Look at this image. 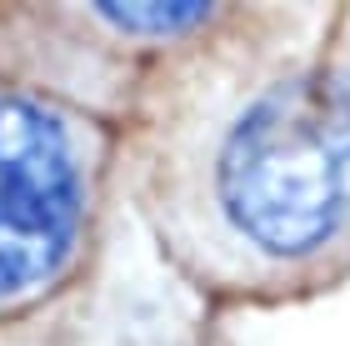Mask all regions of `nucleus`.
Instances as JSON below:
<instances>
[{
    "mask_svg": "<svg viewBox=\"0 0 350 346\" xmlns=\"http://www.w3.org/2000/svg\"><path fill=\"white\" fill-rule=\"evenodd\" d=\"M211 216L265 266L325 256L350 231V60L280 71L226 121Z\"/></svg>",
    "mask_w": 350,
    "mask_h": 346,
    "instance_id": "nucleus-1",
    "label": "nucleus"
},
{
    "mask_svg": "<svg viewBox=\"0 0 350 346\" xmlns=\"http://www.w3.org/2000/svg\"><path fill=\"white\" fill-rule=\"evenodd\" d=\"M85 221V171L66 121L0 96V301L51 286Z\"/></svg>",
    "mask_w": 350,
    "mask_h": 346,
    "instance_id": "nucleus-2",
    "label": "nucleus"
},
{
    "mask_svg": "<svg viewBox=\"0 0 350 346\" xmlns=\"http://www.w3.org/2000/svg\"><path fill=\"white\" fill-rule=\"evenodd\" d=\"M95 15L110 25H125L131 36H180L200 25L211 5H95Z\"/></svg>",
    "mask_w": 350,
    "mask_h": 346,
    "instance_id": "nucleus-3",
    "label": "nucleus"
}]
</instances>
